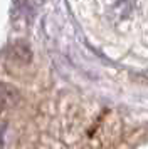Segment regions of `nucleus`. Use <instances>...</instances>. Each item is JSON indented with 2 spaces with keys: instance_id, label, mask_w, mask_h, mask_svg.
Instances as JSON below:
<instances>
[{
  "instance_id": "nucleus-1",
  "label": "nucleus",
  "mask_w": 148,
  "mask_h": 149,
  "mask_svg": "<svg viewBox=\"0 0 148 149\" xmlns=\"http://www.w3.org/2000/svg\"><path fill=\"white\" fill-rule=\"evenodd\" d=\"M101 14L111 25H126L138 12V0H98Z\"/></svg>"
},
{
  "instance_id": "nucleus-2",
  "label": "nucleus",
  "mask_w": 148,
  "mask_h": 149,
  "mask_svg": "<svg viewBox=\"0 0 148 149\" xmlns=\"http://www.w3.org/2000/svg\"><path fill=\"white\" fill-rule=\"evenodd\" d=\"M22 101V95L20 91L12 84H7V82H0V107H15L19 106Z\"/></svg>"
},
{
  "instance_id": "nucleus-3",
  "label": "nucleus",
  "mask_w": 148,
  "mask_h": 149,
  "mask_svg": "<svg viewBox=\"0 0 148 149\" xmlns=\"http://www.w3.org/2000/svg\"><path fill=\"white\" fill-rule=\"evenodd\" d=\"M8 55L20 64H29L32 61V49L24 40H13L8 45Z\"/></svg>"
}]
</instances>
